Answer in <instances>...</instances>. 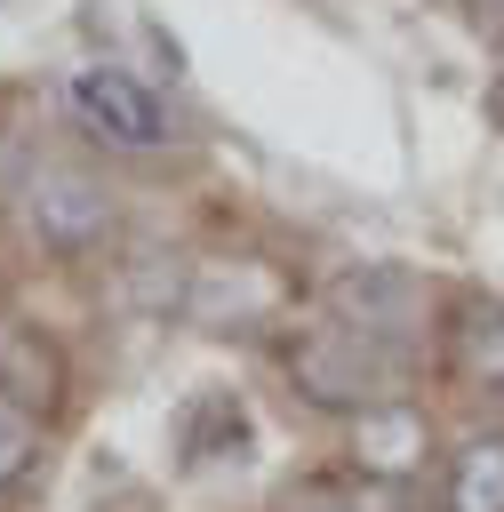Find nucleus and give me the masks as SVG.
Wrapping results in <instances>:
<instances>
[{"mask_svg":"<svg viewBox=\"0 0 504 512\" xmlns=\"http://www.w3.org/2000/svg\"><path fill=\"white\" fill-rule=\"evenodd\" d=\"M392 368H400V352L392 344H376V336H360V328H312L296 352H288V376H296V392L312 400V408H368V400H384V384H392Z\"/></svg>","mask_w":504,"mask_h":512,"instance_id":"1","label":"nucleus"},{"mask_svg":"<svg viewBox=\"0 0 504 512\" xmlns=\"http://www.w3.org/2000/svg\"><path fill=\"white\" fill-rule=\"evenodd\" d=\"M24 224L48 256H80L112 232V192L72 160H40L32 184H24Z\"/></svg>","mask_w":504,"mask_h":512,"instance_id":"2","label":"nucleus"},{"mask_svg":"<svg viewBox=\"0 0 504 512\" xmlns=\"http://www.w3.org/2000/svg\"><path fill=\"white\" fill-rule=\"evenodd\" d=\"M72 112H80L96 136L128 144V152H152V144L168 136L160 96H152L136 72H120V64H88V72H72Z\"/></svg>","mask_w":504,"mask_h":512,"instance_id":"3","label":"nucleus"},{"mask_svg":"<svg viewBox=\"0 0 504 512\" xmlns=\"http://www.w3.org/2000/svg\"><path fill=\"white\" fill-rule=\"evenodd\" d=\"M424 456H432L424 408H408V400H368V408L352 416V464H360L368 480H416Z\"/></svg>","mask_w":504,"mask_h":512,"instance_id":"4","label":"nucleus"},{"mask_svg":"<svg viewBox=\"0 0 504 512\" xmlns=\"http://www.w3.org/2000/svg\"><path fill=\"white\" fill-rule=\"evenodd\" d=\"M184 312L200 328H248V320H272L280 312V280L264 264H200Z\"/></svg>","mask_w":504,"mask_h":512,"instance_id":"5","label":"nucleus"},{"mask_svg":"<svg viewBox=\"0 0 504 512\" xmlns=\"http://www.w3.org/2000/svg\"><path fill=\"white\" fill-rule=\"evenodd\" d=\"M328 304H336L344 328H360V336H376V344H400L416 296H408V272H392V264H352V272L328 288Z\"/></svg>","mask_w":504,"mask_h":512,"instance_id":"6","label":"nucleus"},{"mask_svg":"<svg viewBox=\"0 0 504 512\" xmlns=\"http://www.w3.org/2000/svg\"><path fill=\"white\" fill-rule=\"evenodd\" d=\"M448 368L472 392H504V304L496 296H464L448 320Z\"/></svg>","mask_w":504,"mask_h":512,"instance_id":"7","label":"nucleus"},{"mask_svg":"<svg viewBox=\"0 0 504 512\" xmlns=\"http://www.w3.org/2000/svg\"><path fill=\"white\" fill-rule=\"evenodd\" d=\"M440 504H448V512H504V432H472V440L448 456Z\"/></svg>","mask_w":504,"mask_h":512,"instance_id":"8","label":"nucleus"},{"mask_svg":"<svg viewBox=\"0 0 504 512\" xmlns=\"http://www.w3.org/2000/svg\"><path fill=\"white\" fill-rule=\"evenodd\" d=\"M0 392L24 400V408H56V352L32 328H8L0 336Z\"/></svg>","mask_w":504,"mask_h":512,"instance_id":"9","label":"nucleus"},{"mask_svg":"<svg viewBox=\"0 0 504 512\" xmlns=\"http://www.w3.org/2000/svg\"><path fill=\"white\" fill-rule=\"evenodd\" d=\"M40 456H48L40 408H24V400H8V392H0V496H8V488H24V480L40 472Z\"/></svg>","mask_w":504,"mask_h":512,"instance_id":"10","label":"nucleus"},{"mask_svg":"<svg viewBox=\"0 0 504 512\" xmlns=\"http://www.w3.org/2000/svg\"><path fill=\"white\" fill-rule=\"evenodd\" d=\"M128 304L136 312H184V296H192V272H184V256H168V248H144L136 264H128Z\"/></svg>","mask_w":504,"mask_h":512,"instance_id":"11","label":"nucleus"},{"mask_svg":"<svg viewBox=\"0 0 504 512\" xmlns=\"http://www.w3.org/2000/svg\"><path fill=\"white\" fill-rule=\"evenodd\" d=\"M216 448H232V456L248 448V416H240L232 400H208V408L192 416V432H184V456H192V464H208Z\"/></svg>","mask_w":504,"mask_h":512,"instance_id":"12","label":"nucleus"},{"mask_svg":"<svg viewBox=\"0 0 504 512\" xmlns=\"http://www.w3.org/2000/svg\"><path fill=\"white\" fill-rule=\"evenodd\" d=\"M280 512H352V496H344V488H328V480H304V488H288V496H280Z\"/></svg>","mask_w":504,"mask_h":512,"instance_id":"13","label":"nucleus"},{"mask_svg":"<svg viewBox=\"0 0 504 512\" xmlns=\"http://www.w3.org/2000/svg\"><path fill=\"white\" fill-rule=\"evenodd\" d=\"M352 512H408V480H368V488H352Z\"/></svg>","mask_w":504,"mask_h":512,"instance_id":"14","label":"nucleus"},{"mask_svg":"<svg viewBox=\"0 0 504 512\" xmlns=\"http://www.w3.org/2000/svg\"><path fill=\"white\" fill-rule=\"evenodd\" d=\"M496 104H504V72H496Z\"/></svg>","mask_w":504,"mask_h":512,"instance_id":"15","label":"nucleus"}]
</instances>
